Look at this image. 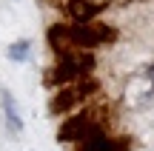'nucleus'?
Masks as SVG:
<instances>
[{"mask_svg": "<svg viewBox=\"0 0 154 151\" xmlns=\"http://www.w3.org/2000/svg\"><path fill=\"white\" fill-rule=\"evenodd\" d=\"M94 71V54L91 51H72V54L57 57V63L43 74V86H69L77 83L80 77H88Z\"/></svg>", "mask_w": 154, "mask_h": 151, "instance_id": "nucleus-1", "label": "nucleus"}, {"mask_svg": "<svg viewBox=\"0 0 154 151\" xmlns=\"http://www.w3.org/2000/svg\"><path fill=\"white\" fill-rule=\"evenodd\" d=\"M69 32V43L74 51H88L97 46H111L117 43V29L100 20H88V23H66Z\"/></svg>", "mask_w": 154, "mask_h": 151, "instance_id": "nucleus-2", "label": "nucleus"}, {"mask_svg": "<svg viewBox=\"0 0 154 151\" xmlns=\"http://www.w3.org/2000/svg\"><path fill=\"white\" fill-rule=\"evenodd\" d=\"M146 77H149V83L154 86V66H149V68H146Z\"/></svg>", "mask_w": 154, "mask_h": 151, "instance_id": "nucleus-9", "label": "nucleus"}, {"mask_svg": "<svg viewBox=\"0 0 154 151\" xmlns=\"http://www.w3.org/2000/svg\"><path fill=\"white\" fill-rule=\"evenodd\" d=\"M97 91H100V83L91 74H88V77H80L77 83H69V86H63L60 91H54V97H51V103H49V111L51 114H72L77 106H83V103L91 94H97Z\"/></svg>", "mask_w": 154, "mask_h": 151, "instance_id": "nucleus-4", "label": "nucleus"}, {"mask_svg": "<svg viewBox=\"0 0 154 151\" xmlns=\"http://www.w3.org/2000/svg\"><path fill=\"white\" fill-rule=\"evenodd\" d=\"M103 128V108H83L77 114H69L57 128L60 143H83L88 134Z\"/></svg>", "mask_w": 154, "mask_h": 151, "instance_id": "nucleus-3", "label": "nucleus"}, {"mask_svg": "<svg viewBox=\"0 0 154 151\" xmlns=\"http://www.w3.org/2000/svg\"><path fill=\"white\" fill-rule=\"evenodd\" d=\"M49 3H54V0H49ZM57 3H60V0H57Z\"/></svg>", "mask_w": 154, "mask_h": 151, "instance_id": "nucleus-11", "label": "nucleus"}, {"mask_svg": "<svg viewBox=\"0 0 154 151\" xmlns=\"http://www.w3.org/2000/svg\"><path fill=\"white\" fill-rule=\"evenodd\" d=\"M60 9L72 23H88L106 9V3H100V0H60Z\"/></svg>", "mask_w": 154, "mask_h": 151, "instance_id": "nucleus-5", "label": "nucleus"}, {"mask_svg": "<svg viewBox=\"0 0 154 151\" xmlns=\"http://www.w3.org/2000/svg\"><path fill=\"white\" fill-rule=\"evenodd\" d=\"M29 54H32V43H29V40H17V43H11V46H9V60L23 63Z\"/></svg>", "mask_w": 154, "mask_h": 151, "instance_id": "nucleus-8", "label": "nucleus"}, {"mask_svg": "<svg viewBox=\"0 0 154 151\" xmlns=\"http://www.w3.org/2000/svg\"><path fill=\"white\" fill-rule=\"evenodd\" d=\"M77 151H114V137H106V131H94L83 143H77Z\"/></svg>", "mask_w": 154, "mask_h": 151, "instance_id": "nucleus-6", "label": "nucleus"}, {"mask_svg": "<svg viewBox=\"0 0 154 151\" xmlns=\"http://www.w3.org/2000/svg\"><path fill=\"white\" fill-rule=\"evenodd\" d=\"M3 114H6V125H9V131L11 134H20L23 131V120H20V114H17V103H14V97L9 94V91H3Z\"/></svg>", "mask_w": 154, "mask_h": 151, "instance_id": "nucleus-7", "label": "nucleus"}, {"mask_svg": "<svg viewBox=\"0 0 154 151\" xmlns=\"http://www.w3.org/2000/svg\"><path fill=\"white\" fill-rule=\"evenodd\" d=\"M123 3H137V0H123Z\"/></svg>", "mask_w": 154, "mask_h": 151, "instance_id": "nucleus-10", "label": "nucleus"}]
</instances>
